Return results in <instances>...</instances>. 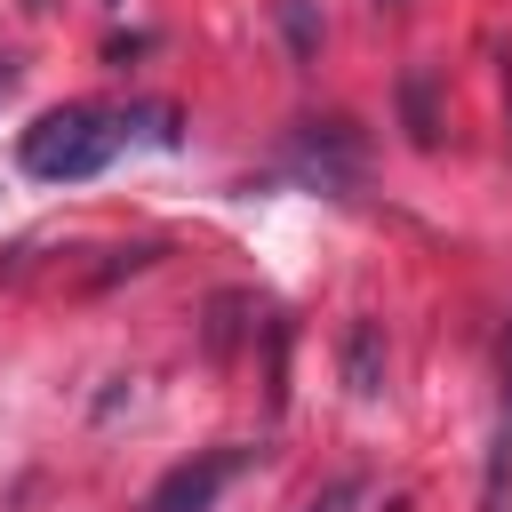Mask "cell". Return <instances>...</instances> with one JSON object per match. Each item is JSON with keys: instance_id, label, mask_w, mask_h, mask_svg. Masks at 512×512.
<instances>
[{"instance_id": "1", "label": "cell", "mask_w": 512, "mask_h": 512, "mask_svg": "<svg viewBox=\"0 0 512 512\" xmlns=\"http://www.w3.org/2000/svg\"><path fill=\"white\" fill-rule=\"evenodd\" d=\"M112 152H120V120L96 112V104H64V112H48V120L24 128V152L16 160L40 184H88Z\"/></svg>"}, {"instance_id": "2", "label": "cell", "mask_w": 512, "mask_h": 512, "mask_svg": "<svg viewBox=\"0 0 512 512\" xmlns=\"http://www.w3.org/2000/svg\"><path fill=\"white\" fill-rule=\"evenodd\" d=\"M248 456H256V448H240V440H232V448H208V456L176 464V472L144 496V512H216V496L248 472Z\"/></svg>"}, {"instance_id": "3", "label": "cell", "mask_w": 512, "mask_h": 512, "mask_svg": "<svg viewBox=\"0 0 512 512\" xmlns=\"http://www.w3.org/2000/svg\"><path fill=\"white\" fill-rule=\"evenodd\" d=\"M344 384H352V400L384 392V336H376V320H352V336H344Z\"/></svg>"}, {"instance_id": "4", "label": "cell", "mask_w": 512, "mask_h": 512, "mask_svg": "<svg viewBox=\"0 0 512 512\" xmlns=\"http://www.w3.org/2000/svg\"><path fill=\"white\" fill-rule=\"evenodd\" d=\"M112 120H120V144H128V136L176 144V112H168V104H136V112H112Z\"/></svg>"}, {"instance_id": "5", "label": "cell", "mask_w": 512, "mask_h": 512, "mask_svg": "<svg viewBox=\"0 0 512 512\" xmlns=\"http://www.w3.org/2000/svg\"><path fill=\"white\" fill-rule=\"evenodd\" d=\"M360 504H368V480H352V472H344V480H328L304 512H360Z\"/></svg>"}, {"instance_id": "6", "label": "cell", "mask_w": 512, "mask_h": 512, "mask_svg": "<svg viewBox=\"0 0 512 512\" xmlns=\"http://www.w3.org/2000/svg\"><path fill=\"white\" fill-rule=\"evenodd\" d=\"M504 424H512V352H504Z\"/></svg>"}, {"instance_id": "7", "label": "cell", "mask_w": 512, "mask_h": 512, "mask_svg": "<svg viewBox=\"0 0 512 512\" xmlns=\"http://www.w3.org/2000/svg\"><path fill=\"white\" fill-rule=\"evenodd\" d=\"M504 96H512V64H504Z\"/></svg>"}, {"instance_id": "8", "label": "cell", "mask_w": 512, "mask_h": 512, "mask_svg": "<svg viewBox=\"0 0 512 512\" xmlns=\"http://www.w3.org/2000/svg\"><path fill=\"white\" fill-rule=\"evenodd\" d=\"M24 8H40V0H24Z\"/></svg>"}]
</instances>
